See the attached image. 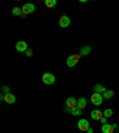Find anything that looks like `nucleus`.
I'll return each mask as SVG.
<instances>
[{
    "mask_svg": "<svg viewBox=\"0 0 119 133\" xmlns=\"http://www.w3.org/2000/svg\"><path fill=\"white\" fill-rule=\"evenodd\" d=\"M80 58H81L80 54L79 55H70L69 57L67 58V65L69 66V68H74L78 64V62L80 61Z\"/></svg>",
    "mask_w": 119,
    "mask_h": 133,
    "instance_id": "obj_1",
    "label": "nucleus"
},
{
    "mask_svg": "<svg viewBox=\"0 0 119 133\" xmlns=\"http://www.w3.org/2000/svg\"><path fill=\"white\" fill-rule=\"evenodd\" d=\"M42 81H43L45 84H49L50 86V84H54V83H55L56 78L51 72H44L43 76H42Z\"/></svg>",
    "mask_w": 119,
    "mask_h": 133,
    "instance_id": "obj_2",
    "label": "nucleus"
},
{
    "mask_svg": "<svg viewBox=\"0 0 119 133\" xmlns=\"http://www.w3.org/2000/svg\"><path fill=\"white\" fill-rule=\"evenodd\" d=\"M78 127H79V130H80L81 132H87V131L91 128V126H89L88 120L80 119L79 120V122H78Z\"/></svg>",
    "mask_w": 119,
    "mask_h": 133,
    "instance_id": "obj_3",
    "label": "nucleus"
},
{
    "mask_svg": "<svg viewBox=\"0 0 119 133\" xmlns=\"http://www.w3.org/2000/svg\"><path fill=\"white\" fill-rule=\"evenodd\" d=\"M91 100H92V102H93V105L100 106L101 103H103L104 97H103V95L99 94V93H94V94L91 96Z\"/></svg>",
    "mask_w": 119,
    "mask_h": 133,
    "instance_id": "obj_4",
    "label": "nucleus"
},
{
    "mask_svg": "<svg viewBox=\"0 0 119 133\" xmlns=\"http://www.w3.org/2000/svg\"><path fill=\"white\" fill-rule=\"evenodd\" d=\"M16 49H17V51H19V52H26V50L29 49V48H28V43H26V42H24V41L17 42Z\"/></svg>",
    "mask_w": 119,
    "mask_h": 133,
    "instance_id": "obj_5",
    "label": "nucleus"
},
{
    "mask_svg": "<svg viewBox=\"0 0 119 133\" xmlns=\"http://www.w3.org/2000/svg\"><path fill=\"white\" fill-rule=\"evenodd\" d=\"M35 10H36L35 5H33V4H30V3L25 4V5L22 7L23 14H30V13H32V12H35Z\"/></svg>",
    "mask_w": 119,
    "mask_h": 133,
    "instance_id": "obj_6",
    "label": "nucleus"
},
{
    "mask_svg": "<svg viewBox=\"0 0 119 133\" xmlns=\"http://www.w3.org/2000/svg\"><path fill=\"white\" fill-rule=\"evenodd\" d=\"M104 116V113L99 109H93L91 112V118L93 120H101V118Z\"/></svg>",
    "mask_w": 119,
    "mask_h": 133,
    "instance_id": "obj_7",
    "label": "nucleus"
},
{
    "mask_svg": "<svg viewBox=\"0 0 119 133\" xmlns=\"http://www.w3.org/2000/svg\"><path fill=\"white\" fill-rule=\"evenodd\" d=\"M70 25V19L68 16H62L61 18H60V26L61 28H67V26H69Z\"/></svg>",
    "mask_w": 119,
    "mask_h": 133,
    "instance_id": "obj_8",
    "label": "nucleus"
},
{
    "mask_svg": "<svg viewBox=\"0 0 119 133\" xmlns=\"http://www.w3.org/2000/svg\"><path fill=\"white\" fill-rule=\"evenodd\" d=\"M5 95V101L7 103H10V105H13V103H16L17 99L16 96H14L13 94H11V93H7V94H4Z\"/></svg>",
    "mask_w": 119,
    "mask_h": 133,
    "instance_id": "obj_9",
    "label": "nucleus"
},
{
    "mask_svg": "<svg viewBox=\"0 0 119 133\" xmlns=\"http://www.w3.org/2000/svg\"><path fill=\"white\" fill-rule=\"evenodd\" d=\"M76 105H78V100H75L74 97H68V99L66 100V106L69 108H74L76 107Z\"/></svg>",
    "mask_w": 119,
    "mask_h": 133,
    "instance_id": "obj_10",
    "label": "nucleus"
},
{
    "mask_svg": "<svg viewBox=\"0 0 119 133\" xmlns=\"http://www.w3.org/2000/svg\"><path fill=\"white\" fill-rule=\"evenodd\" d=\"M101 131H103V133H113L114 132V128L112 125L110 124H105L101 126Z\"/></svg>",
    "mask_w": 119,
    "mask_h": 133,
    "instance_id": "obj_11",
    "label": "nucleus"
},
{
    "mask_svg": "<svg viewBox=\"0 0 119 133\" xmlns=\"http://www.w3.org/2000/svg\"><path fill=\"white\" fill-rule=\"evenodd\" d=\"M93 89H94V93H99V94H103L105 93L107 89L103 86V84H100V83H97L95 86H93Z\"/></svg>",
    "mask_w": 119,
    "mask_h": 133,
    "instance_id": "obj_12",
    "label": "nucleus"
},
{
    "mask_svg": "<svg viewBox=\"0 0 119 133\" xmlns=\"http://www.w3.org/2000/svg\"><path fill=\"white\" fill-rule=\"evenodd\" d=\"M86 106H87V100L85 99V97H80V99L78 100V105H76V107L80 108L81 111H82V109L86 108Z\"/></svg>",
    "mask_w": 119,
    "mask_h": 133,
    "instance_id": "obj_13",
    "label": "nucleus"
},
{
    "mask_svg": "<svg viewBox=\"0 0 119 133\" xmlns=\"http://www.w3.org/2000/svg\"><path fill=\"white\" fill-rule=\"evenodd\" d=\"M113 95H114V91L113 90H111V89H107V90L105 91V93H103V97L105 100H110V99H112L113 97Z\"/></svg>",
    "mask_w": 119,
    "mask_h": 133,
    "instance_id": "obj_14",
    "label": "nucleus"
},
{
    "mask_svg": "<svg viewBox=\"0 0 119 133\" xmlns=\"http://www.w3.org/2000/svg\"><path fill=\"white\" fill-rule=\"evenodd\" d=\"M91 50H92V48L89 46V45H85V46L81 49V51H80V55L81 56H86V55H88L89 52H91Z\"/></svg>",
    "mask_w": 119,
    "mask_h": 133,
    "instance_id": "obj_15",
    "label": "nucleus"
},
{
    "mask_svg": "<svg viewBox=\"0 0 119 133\" xmlns=\"http://www.w3.org/2000/svg\"><path fill=\"white\" fill-rule=\"evenodd\" d=\"M57 5V1L56 0H45V6L49 8H53Z\"/></svg>",
    "mask_w": 119,
    "mask_h": 133,
    "instance_id": "obj_16",
    "label": "nucleus"
},
{
    "mask_svg": "<svg viewBox=\"0 0 119 133\" xmlns=\"http://www.w3.org/2000/svg\"><path fill=\"white\" fill-rule=\"evenodd\" d=\"M103 113H104V116H105V118H111V116L113 115V111H112L111 108H107V109H105Z\"/></svg>",
    "mask_w": 119,
    "mask_h": 133,
    "instance_id": "obj_17",
    "label": "nucleus"
},
{
    "mask_svg": "<svg viewBox=\"0 0 119 133\" xmlns=\"http://www.w3.org/2000/svg\"><path fill=\"white\" fill-rule=\"evenodd\" d=\"M70 113H72L73 115H80V114L82 113V111H81L80 108H78V107H74V108H72Z\"/></svg>",
    "mask_w": 119,
    "mask_h": 133,
    "instance_id": "obj_18",
    "label": "nucleus"
},
{
    "mask_svg": "<svg viewBox=\"0 0 119 133\" xmlns=\"http://www.w3.org/2000/svg\"><path fill=\"white\" fill-rule=\"evenodd\" d=\"M12 13L14 16H20V14H23V11H22V8H19V7H13L12 8Z\"/></svg>",
    "mask_w": 119,
    "mask_h": 133,
    "instance_id": "obj_19",
    "label": "nucleus"
},
{
    "mask_svg": "<svg viewBox=\"0 0 119 133\" xmlns=\"http://www.w3.org/2000/svg\"><path fill=\"white\" fill-rule=\"evenodd\" d=\"M100 121H101V124H104V125H105V124H107V118H105V116H103Z\"/></svg>",
    "mask_w": 119,
    "mask_h": 133,
    "instance_id": "obj_20",
    "label": "nucleus"
},
{
    "mask_svg": "<svg viewBox=\"0 0 119 133\" xmlns=\"http://www.w3.org/2000/svg\"><path fill=\"white\" fill-rule=\"evenodd\" d=\"M26 55H28L29 57H31V56H32V51H31L30 49H28V50H26Z\"/></svg>",
    "mask_w": 119,
    "mask_h": 133,
    "instance_id": "obj_21",
    "label": "nucleus"
},
{
    "mask_svg": "<svg viewBox=\"0 0 119 133\" xmlns=\"http://www.w3.org/2000/svg\"><path fill=\"white\" fill-rule=\"evenodd\" d=\"M3 90L5 91V94H7V93H10V88H8V87H4V88H3Z\"/></svg>",
    "mask_w": 119,
    "mask_h": 133,
    "instance_id": "obj_22",
    "label": "nucleus"
},
{
    "mask_svg": "<svg viewBox=\"0 0 119 133\" xmlns=\"http://www.w3.org/2000/svg\"><path fill=\"white\" fill-rule=\"evenodd\" d=\"M87 133H93V130H92V128H89V130L87 131Z\"/></svg>",
    "mask_w": 119,
    "mask_h": 133,
    "instance_id": "obj_23",
    "label": "nucleus"
},
{
    "mask_svg": "<svg viewBox=\"0 0 119 133\" xmlns=\"http://www.w3.org/2000/svg\"><path fill=\"white\" fill-rule=\"evenodd\" d=\"M81 133H86V132H81Z\"/></svg>",
    "mask_w": 119,
    "mask_h": 133,
    "instance_id": "obj_24",
    "label": "nucleus"
},
{
    "mask_svg": "<svg viewBox=\"0 0 119 133\" xmlns=\"http://www.w3.org/2000/svg\"><path fill=\"white\" fill-rule=\"evenodd\" d=\"M118 133H119V128H118Z\"/></svg>",
    "mask_w": 119,
    "mask_h": 133,
    "instance_id": "obj_25",
    "label": "nucleus"
}]
</instances>
